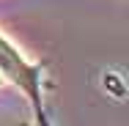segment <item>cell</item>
Returning <instances> with one entry per match:
<instances>
[]
</instances>
